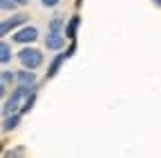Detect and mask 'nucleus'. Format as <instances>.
<instances>
[{
    "mask_svg": "<svg viewBox=\"0 0 161 158\" xmlns=\"http://www.w3.org/2000/svg\"><path fill=\"white\" fill-rule=\"evenodd\" d=\"M27 23V16L25 13H14L9 18H5L3 25H0V36H9V31H16L18 27H23Z\"/></svg>",
    "mask_w": 161,
    "mask_h": 158,
    "instance_id": "3",
    "label": "nucleus"
},
{
    "mask_svg": "<svg viewBox=\"0 0 161 158\" xmlns=\"http://www.w3.org/2000/svg\"><path fill=\"white\" fill-rule=\"evenodd\" d=\"M34 103H36V91H31V94H29V96L25 98V103H23V107H20V114H27V111H31Z\"/></svg>",
    "mask_w": 161,
    "mask_h": 158,
    "instance_id": "12",
    "label": "nucleus"
},
{
    "mask_svg": "<svg viewBox=\"0 0 161 158\" xmlns=\"http://www.w3.org/2000/svg\"><path fill=\"white\" fill-rule=\"evenodd\" d=\"M40 5H43L45 9H54V7L60 5V0H40Z\"/></svg>",
    "mask_w": 161,
    "mask_h": 158,
    "instance_id": "14",
    "label": "nucleus"
},
{
    "mask_svg": "<svg viewBox=\"0 0 161 158\" xmlns=\"http://www.w3.org/2000/svg\"><path fill=\"white\" fill-rule=\"evenodd\" d=\"M14 43H20V45H27V43H34L36 38H38V29L31 27V25H25V27H20L14 31Z\"/></svg>",
    "mask_w": 161,
    "mask_h": 158,
    "instance_id": "4",
    "label": "nucleus"
},
{
    "mask_svg": "<svg viewBox=\"0 0 161 158\" xmlns=\"http://www.w3.org/2000/svg\"><path fill=\"white\" fill-rule=\"evenodd\" d=\"M78 25H80V16L74 13L69 20H67V25H65V36H67V40H74V38H76V29H78Z\"/></svg>",
    "mask_w": 161,
    "mask_h": 158,
    "instance_id": "7",
    "label": "nucleus"
},
{
    "mask_svg": "<svg viewBox=\"0 0 161 158\" xmlns=\"http://www.w3.org/2000/svg\"><path fill=\"white\" fill-rule=\"evenodd\" d=\"M65 27V18L63 16H54L52 18V20H49V31H54V33H60V29H63Z\"/></svg>",
    "mask_w": 161,
    "mask_h": 158,
    "instance_id": "10",
    "label": "nucleus"
},
{
    "mask_svg": "<svg viewBox=\"0 0 161 158\" xmlns=\"http://www.w3.org/2000/svg\"><path fill=\"white\" fill-rule=\"evenodd\" d=\"M18 5H29V0H16Z\"/></svg>",
    "mask_w": 161,
    "mask_h": 158,
    "instance_id": "15",
    "label": "nucleus"
},
{
    "mask_svg": "<svg viewBox=\"0 0 161 158\" xmlns=\"http://www.w3.org/2000/svg\"><path fill=\"white\" fill-rule=\"evenodd\" d=\"M0 83L11 87V85H18V74H14L11 69H3L0 71Z\"/></svg>",
    "mask_w": 161,
    "mask_h": 158,
    "instance_id": "9",
    "label": "nucleus"
},
{
    "mask_svg": "<svg viewBox=\"0 0 161 158\" xmlns=\"http://www.w3.org/2000/svg\"><path fill=\"white\" fill-rule=\"evenodd\" d=\"M152 3H154L157 7H161V0H152Z\"/></svg>",
    "mask_w": 161,
    "mask_h": 158,
    "instance_id": "16",
    "label": "nucleus"
},
{
    "mask_svg": "<svg viewBox=\"0 0 161 158\" xmlns=\"http://www.w3.org/2000/svg\"><path fill=\"white\" fill-rule=\"evenodd\" d=\"M9 60H11V47H9V43H0V63L7 65Z\"/></svg>",
    "mask_w": 161,
    "mask_h": 158,
    "instance_id": "11",
    "label": "nucleus"
},
{
    "mask_svg": "<svg viewBox=\"0 0 161 158\" xmlns=\"http://www.w3.org/2000/svg\"><path fill=\"white\" fill-rule=\"evenodd\" d=\"M65 38H67V36H63V33L49 31V36L45 38V47H47L49 51H60V49L65 47Z\"/></svg>",
    "mask_w": 161,
    "mask_h": 158,
    "instance_id": "5",
    "label": "nucleus"
},
{
    "mask_svg": "<svg viewBox=\"0 0 161 158\" xmlns=\"http://www.w3.org/2000/svg\"><path fill=\"white\" fill-rule=\"evenodd\" d=\"M80 5H83V0H76V7H80Z\"/></svg>",
    "mask_w": 161,
    "mask_h": 158,
    "instance_id": "17",
    "label": "nucleus"
},
{
    "mask_svg": "<svg viewBox=\"0 0 161 158\" xmlns=\"http://www.w3.org/2000/svg\"><path fill=\"white\" fill-rule=\"evenodd\" d=\"M20 111H16V114H9V116H5V120H3V131H14L18 125H20Z\"/></svg>",
    "mask_w": 161,
    "mask_h": 158,
    "instance_id": "8",
    "label": "nucleus"
},
{
    "mask_svg": "<svg viewBox=\"0 0 161 158\" xmlns=\"http://www.w3.org/2000/svg\"><path fill=\"white\" fill-rule=\"evenodd\" d=\"M18 60L23 67L27 69H38L40 65H43V54H40V49H34V47H25L18 51Z\"/></svg>",
    "mask_w": 161,
    "mask_h": 158,
    "instance_id": "1",
    "label": "nucleus"
},
{
    "mask_svg": "<svg viewBox=\"0 0 161 158\" xmlns=\"http://www.w3.org/2000/svg\"><path fill=\"white\" fill-rule=\"evenodd\" d=\"M74 51H76V43L72 40V45L65 49V51H60V54H56L54 56V60L49 63V67H47V74H45V78H54L56 74H58V69H60V65H63L67 58H72L74 56Z\"/></svg>",
    "mask_w": 161,
    "mask_h": 158,
    "instance_id": "2",
    "label": "nucleus"
},
{
    "mask_svg": "<svg viewBox=\"0 0 161 158\" xmlns=\"http://www.w3.org/2000/svg\"><path fill=\"white\" fill-rule=\"evenodd\" d=\"M0 7H3L5 11H14L18 7V3H16V0H0Z\"/></svg>",
    "mask_w": 161,
    "mask_h": 158,
    "instance_id": "13",
    "label": "nucleus"
},
{
    "mask_svg": "<svg viewBox=\"0 0 161 158\" xmlns=\"http://www.w3.org/2000/svg\"><path fill=\"white\" fill-rule=\"evenodd\" d=\"M18 74V85H27V87H36V74H34V69H27V67H23L20 71H16Z\"/></svg>",
    "mask_w": 161,
    "mask_h": 158,
    "instance_id": "6",
    "label": "nucleus"
}]
</instances>
